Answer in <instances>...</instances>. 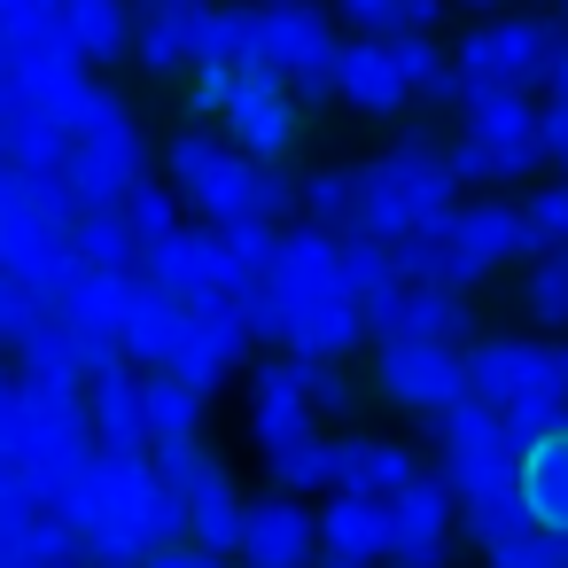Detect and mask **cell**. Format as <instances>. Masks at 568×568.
I'll use <instances>...</instances> for the list:
<instances>
[{
  "instance_id": "44dd1931",
  "label": "cell",
  "mask_w": 568,
  "mask_h": 568,
  "mask_svg": "<svg viewBox=\"0 0 568 568\" xmlns=\"http://www.w3.org/2000/svg\"><path fill=\"white\" fill-rule=\"evenodd\" d=\"M149 374L156 366H133V358H110L87 374V405H94L102 444H149Z\"/></svg>"
},
{
  "instance_id": "52a82bcc",
  "label": "cell",
  "mask_w": 568,
  "mask_h": 568,
  "mask_svg": "<svg viewBox=\"0 0 568 568\" xmlns=\"http://www.w3.org/2000/svg\"><path fill=\"white\" fill-rule=\"evenodd\" d=\"M250 436H257V459L281 490H327V420L304 389H257L250 397Z\"/></svg>"
},
{
  "instance_id": "5bb4252c",
  "label": "cell",
  "mask_w": 568,
  "mask_h": 568,
  "mask_svg": "<svg viewBox=\"0 0 568 568\" xmlns=\"http://www.w3.org/2000/svg\"><path fill=\"white\" fill-rule=\"evenodd\" d=\"M219 125L234 133V149H242V156H257V164H288V149L304 141V102H296V87H281V79L250 71V79H242V94H234V110H226Z\"/></svg>"
},
{
  "instance_id": "1f68e13d",
  "label": "cell",
  "mask_w": 568,
  "mask_h": 568,
  "mask_svg": "<svg viewBox=\"0 0 568 568\" xmlns=\"http://www.w3.org/2000/svg\"><path fill=\"white\" fill-rule=\"evenodd\" d=\"M71 250H79V265H94V273H141V234L125 226V211H87L79 226H71Z\"/></svg>"
},
{
  "instance_id": "ac0fdd59",
  "label": "cell",
  "mask_w": 568,
  "mask_h": 568,
  "mask_svg": "<svg viewBox=\"0 0 568 568\" xmlns=\"http://www.w3.org/2000/svg\"><path fill=\"white\" fill-rule=\"evenodd\" d=\"M335 79H343V110H358V118H397L413 102V79L397 63V40H374V32H351L343 40Z\"/></svg>"
},
{
  "instance_id": "f546056e",
  "label": "cell",
  "mask_w": 568,
  "mask_h": 568,
  "mask_svg": "<svg viewBox=\"0 0 568 568\" xmlns=\"http://www.w3.org/2000/svg\"><path fill=\"white\" fill-rule=\"evenodd\" d=\"M358 195H366V164H320L296 180V211L312 226H335V234L358 226Z\"/></svg>"
},
{
  "instance_id": "d590c367",
  "label": "cell",
  "mask_w": 568,
  "mask_h": 568,
  "mask_svg": "<svg viewBox=\"0 0 568 568\" xmlns=\"http://www.w3.org/2000/svg\"><path fill=\"white\" fill-rule=\"evenodd\" d=\"M141 71L149 79H180L187 71V32H180V0H149V17H141V40H133Z\"/></svg>"
},
{
  "instance_id": "484cf974",
  "label": "cell",
  "mask_w": 568,
  "mask_h": 568,
  "mask_svg": "<svg viewBox=\"0 0 568 568\" xmlns=\"http://www.w3.org/2000/svg\"><path fill=\"white\" fill-rule=\"evenodd\" d=\"M9 366H17L32 389H87V343L63 327V312H48V320L9 351Z\"/></svg>"
},
{
  "instance_id": "e0dca14e",
  "label": "cell",
  "mask_w": 568,
  "mask_h": 568,
  "mask_svg": "<svg viewBox=\"0 0 568 568\" xmlns=\"http://www.w3.org/2000/svg\"><path fill=\"white\" fill-rule=\"evenodd\" d=\"M242 164H250V156L234 149V133H226V125H180V133L164 141V172H172V187L187 195V211H195V219L226 195V180H234Z\"/></svg>"
},
{
  "instance_id": "681fc988",
  "label": "cell",
  "mask_w": 568,
  "mask_h": 568,
  "mask_svg": "<svg viewBox=\"0 0 568 568\" xmlns=\"http://www.w3.org/2000/svg\"><path fill=\"white\" fill-rule=\"evenodd\" d=\"M560 17H568V0H560Z\"/></svg>"
},
{
  "instance_id": "e575fe53",
  "label": "cell",
  "mask_w": 568,
  "mask_h": 568,
  "mask_svg": "<svg viewBox=\"0 0 568 568\" xmlns=\"http://www.w3.org/2000/svg\"><path fill=\"white\" fill-rule=\"evenodd\" d=\"M537 529V506H529V490L521 483H506V490H490V498H467V537L490 552V545H514V537H529Z\"/></svg>"
},
{
  "instance_id": "9c48e42d",
  "label": "cell",
  "mask_w": 568,
  "mask_h": 568,
  "mask_svg": "<svg viewBox=\"0 0 568 568\" xmlns=\"http://www.w3.org/2000/svg\"><path fill=\"white\" fill-rule=\"evenodd\" d=\"M257 351V335H250V312H242V296H211V304H195L187 320H180V343H172V374H187V382H203L211 397L242 374V358Z\"/></svg>"
},
{
  "instance_id": "6da1fadb",
  "label": "cell",
  "mask_w": 568,
  "mask_h": 568,
  "mask_svg": "<svg viewBox=\"0 0 568 568\" xmlns=\"http://www.w3.org/2000/svg\"><path fill=\"white\" fill-rule=\"evenodd\" d=\"M405 281H444V288H475L514 257H537V234L521 219V203L498 195H467L459 211H444L436 226H413L405 242H389Z\"/></svg>"
},
{
  "instance_id": "ee69618b",
  "label": "cell",
  "mask_w": 568,
  "mask_h": 568,
  "mask_svg": "<svg viewBox=\"0 0 568 568\" xmlns=\"http://www.w3.org/2000/svg\"><path fill=\"white\" fill-rule=\"evenodd\" d=\"M118 125H133V102H125L118 87H94V102H87V125H79V133H118Z\"/></svg>"
},
{
  "instance_id": "9a60e30c",
  "label": "cell",
  "mask_w": 568,
  "mask_h": 568,
  "mask_svg": "<svg viewBox=\"0 0 568 568\" xmlns=\"http://www.w3.org/2000/svg\"><path fill=\"white\" fill-rule=\"evenodd\" d=\"M133 281H141V273H94V265H79V273H71V288L55 296L63 327L87 343V374H94V366H110V358H125V351H118V320H125Z\"/></svg>"
},
{
  "instance_id": "d4e9b609",
  "label": "cell",
  "mask_w": 568,
  "mask_h": 568,
  "mask_svg": "<svg viewBox=\"0 0 568 568\" xmlns=\"http://www.w3.org/2000/svg\"><path fill=\"white\" fill-rule=\"evenodd\" d=\"M180 320H187V304L180 296H164L149 273L133 281V296H125V320H118V351L133 358V366H164L172 358V343H180Z\"/></svg>"
},
{
  "instance_id": "7bdbcfd3",
  "label": "cell",
  "mask_w": 568,
  "mask_h": 568,
  "mask_svg": "<svg viewBox=\"0 0 568 568\" xmlns=\"http://www.w3.org/2000/svg\"><path fill=\"white\" fill-rule=\"evenodd\" d=\"M242 79H250V71H195L187 110H195V118H226V110H234V94H242Z\"/></svg>"
},
{
  "instance_id": "d6a6232c",
  "label": "cell",
  "mask_w": 568,
  "mask_h": 568,
  "mask_svg": "<svg viewBox=\"0 0 568 568\" xmlns=\"http://www.w3.org/2000/svg\"><path fill=\"white\" fill-rule=\"evenodd\" d=\"M219 242H226V288H234V296H250V288H265V281H273L288 226H219Z\"/></svg>"
},
{
  "instance_id": "cb8c5ba5",
  "label": "cell",
  "mask_w": 568,
  "mask_h": 568,
  "mask_svg": "<svg viewBox=\"0 0 568 568\" xmlns=\"http://www.w3.org/2000/svg\"><path fill=\"white\" fill-rule=\"evenodd\" d=\"M288 211H296V180H288L281 164H257V156H250L203 219H211V226H281Z\"/></svg>"
},
{
  "instance_id": "836d02e7",
  "label": "cell",
  "mask_w": 568,
  "mask_h": 568,
  "mask_svg": "<svg viewBox=\"0 0 568 568\" xmlns=\"http://www.w3.org/2000/svg\"><path fill=\"white\" fill-rule=\"evenodd\" d=\"M71 24L87 40L94 63H118L133 40H141V17H133V0H71Z\"/></svg>"
},
{
  "instance_id": "7c38bea8",
  "label": "cell",
  "mask_w": 568,
  "mask_h": 568,
  "mask_svg": "<svg viewBox=\"0 0 568 568\" xmlns=\"http://www.w3.org/2000/svg\"><path fill=\"white\" fill-rule=\"evenodd\" d=\"M141 273H149L164 296H180L187 312H195V304H211V296H234V288H226V242H219V226H211V219H195V226L180 219L164 242H149Z\"/></svg>"
},
{
  "instance_id": "f1b7e54d",
  "label": "cell",
  "mask_w": 568,
  "mask_h": 568,
  "mask_svg": "<svg viewBox=\"0 0 568 568\" xmlns=\"http://www.w3.org/2000/svg\"><path fill=\"white\" fill-rule=\"evenodd\" d=\"M203 413H211V389H203V382H187V374H172V366L149 374V444H187V436H203Z\"/></svg>"
},
{
  "instance_id": "c3c4849f",
  "label": "cell",
  "mask_w": 568,
  "mask_h": 568,
  "mask_svg": "<svg viewBox=\"0 0 568 568\" xmlns=\"http://www.w3.org/2000/svg\"><path fill=\"white\" fill-rule=\"evenodd\" d=\"M312 568H374V560H335V552H320Z\"/></svg>"
},
{
  "instance_id": "5b68a950",
  "label": "cell",
  "mask_w": 568,
  "mask_h": 568,
  "mask_svg": "<svg viewBox=\"0 0 568 568\" xmlns=\"http://www.w3.org/2000/svg\"><path fill=\"white\" fill-rule=\"evenodd\" d=\"M436 475H444L459 498H490V490L521 483V436L506 428L498 405L459 397V405L436 420Z\"/></svg>"
},
{
  "instance_id": "7dc6e473",
  "label": "cell",
  "mask_w": 568,
  "mask_h": 568,
  "mask_svg": "<svg viewBox=\"0 0 568 568\" xmlns=\"http://www.w3.org/2000/svg\"><path fill=\"white\" fill-rule=\"evenodd\" d=\"M552 374H560V389H568V343H552Z\"/></svg>"
},
{
  "instance_id": "ba28073f",
  "label": "cell",
  "mask_w": 568,
  "mask_h": 568,
  "mask_svg": "<svg viewBox=\"0 0 568 568\" xmlns=\"http://www.w3.org/2000/svg\"><path fill=\"white\" fill-rule=\"evenodd\" d=\"M467 529V498L428 467L389 498V568H452V537Z\"/></svg>"
},
{
  "instance_id": "ffe728a7",
  "label": "cell",
  "mask_w": 568,
  "mask_h": 568,
  "mask_svg": "<svg viewBox=\"0 0 568 568\" xmlns=\"http://www.w3.org/2000/svg\"><path fill=\"white\" fill-rule=\"evenodd\" d=\"M537 382H552V343H537V335H483L467 351V389L483 405H498V413Z\"/></svg>"
},
{
  "instance_id": "7a4b0ae2",
  "label": "cell",
  "mask_w": 568,
  "mask_h": 568,
  "mask_svg": "<svg viewBox=\"0 0 568 568\" xmlns=\"http://www.w3.org/2000/svg\"><path fill=\"white\" fill-rule=\"evenodd\" d=\"M459 164L452 149H436L420 125H405L374 164H366V195H358V226L351 234H374V242H405L413 226H436L444 211H459Z\"/></svg>"
},
{
  "instance_id": "8fae6325",
  "label": "cell",
  "mask_w": 568,
  "mask_h": 568,
  "mask_svg": "<svg viewBox=\"0 0 568 568\" xmlns=\"http://www.w3.org/2000/svg\"><path fill=\"white\" fill-rule=\"evenodd\" d=\"M343 40H335V17L320 0H257V71L296 87L312 63H335Z\"/></svg>"
},
{
  "instance_id": "2e32d148",
  "label": "cell",
  "mask_w": 568,
  "mask_h": 568,
  "mask_svg": "<svg viewBox=\"0 0 568 568\" xmlns=\"http://www.w3.org/2000/svg\"><path fill=\"white\" fill-rule=\"evenodd\" d=\"M71 180H79L87 211H118V203L149 180V141H141V125L79 133V149H71Z\"/></svg>"
},
{
  "instance_id": "30bf717a",
  "label": "cell",
  "mask_w": 568,
  "mask_h": 568,
  "mask_svg": "<svg viewBox=\"0 0 568 568\" xmlns=\"http://www.w3.org/2000/svg\"><path fill=\"white\" fill-rule=\"evenodd\" d=\"M79 273V250H71V226L63 219H40V211H9L0 219V288H24L40 304H55Z\"/></svg>"
},
{
  "instance_id": "f35d334b",
  "label": "cell",
  "mask_w": 568,
  "mask_h": 568,
  "mask_svg": "<svg viewBox=\"0 0 568 568\" xmlns=\"http://www.w3.org/2000/svg\"><path fill=\"white\" fill-rule=\"evenodd\" d=\"M506 428L521 436V452H529L537 436L568 428V389H560V374H552V382H537V389H521V397L506 405Z\"/></svg>"
},
{
  "instance_id": "7402d4cb",
  "label": "cell",
  "mask_w": 568,
  "mask_h": 568,
  "mask_svg": "<svg viewBox=\"0 0 568 568\" xmlns=\"http://www.w3.org/2000/svg\"><path fill=\"white\" fill-rule=\"evenodd\" d=\"M320 545L335 560H389V498H374V490H327Z\"/></svg>"
},
{
  "instance_id": "60d3db41",
  "label": "cell",
  "mask_w": 568,
  "mask_h": 568,
  "mask_svg": "<svg viewBox=\"0 0 568 568\" xmlns=\"http://www.w3.org/2000/svg\"><path fill=\"white\" fill-rule=\"evenodd\" d=\"M312 405H320V420H351V413H358L351 358H312Z\"/></svg>"
},
{
  "instance_id": "3957f363",
  "label": "cell",
  "mask_w": 568,
  "mask_h": 568,
  "mask_svg": "<svg viewBox=\"0 0 568 568\" xmlns=\"http://www.w3.org/2000/svg\"><path fill=\"white\" fill-rule=\"evenodd\" d=\"M452 164L467 187H521L545 172V102L514 87H475L459 110Z\"/></svg>"
},
{
  "instance_id": "4fadbf2b",
  "label": "cell",
  "mask_w": 568,
  "mask_h": 568,
  "mask_svg": "<svg viewBox=\"0 0 568 568\" xmlns=\"http://www.w3.org/2000/svg\"><path fill=\"white\" fill-rule=\"evenodd\" d=\"M327 545H320V506H304V490H281L273 498H250L242 514V568H312Z\"/></svg>"
},
{
  "instance_id": "8d00e7d4",
  "label": "cell",
  "mask_w": 568,
  "mask_h": 568,
  "mask_svg": "<svg viewBox=\"0 0 568 568\" xmlns=\"http://www.w3.org/2000/svg\"><path fill=\"white\" fill-rule=\"evenodd\" d=\"M521 304L537 327H568V250H537L521 273Z\"/></svg>"
},
{
  "instance_id": "74e56055",
  "label": "cell",
  "mask_w": 568,
  "mask_h": 568,
  "mask_svg": "<svg viewBox=\"0 0 568 568\" xmlns=\"http://www.w3.org/2000/svg\"><path fill=\"white\" fill-rule=\"evenodd\" d=\"M180 203H187V195H180L172 180H141V187H133L118 211H125V226L141 234V250H149V242H164V234L180 226Z\"/></svg>"
},
{
  "instance_id": "d6986e66",
  "label": "cell",
  "mask_w": 568,
  "mask_h": 568,
  "mask_svg": "<svg viewBox=\"0 0 568 568\" xmlns=\"http://www.w3.org/2000/svg\"><path fill=\"white\" fill-rule=\"evenodd\" d=\"M428 475V459L413 444H389V436H335L327 444V490H374V498H397Z\"/></svg>"
},
{
  "instance_id": "f6af8a7d",
  "label": "cell",
  "mask_w": 568,
  "mask_h": 568,
  "mask_svg": "<svg viewBox=\"0 0 568 568\" xmlns=\"http://www.w3.org/2000/svg\"><path fill=\"white\" fill-rule=\"evenodd\" d=\"M149 568H234V552H211V545H195V537H180V545H164Z\"/></svg>"
},
{
  "instance_id": "bcb514c9",
  "label": "cell",
  "mask_w": 568,
  "mask_h": 568,
  "mask_svg": "<svg viewBox=\"0 0 568 568\" xmlns=\"http://www.w3.org/2000/svg\"><path fill=\"white\" fill-rule=\"evenodd\" d=\"M452 9H475V17H498V9H506V0H452Z\"/></svg>"
},
{
  "instance_id": "4316f807",
  "label": "cell",
  "mask_w": 568,
  "mask_h": 568,
  "mask_svg": "<svg viewBox=\"0 0 568 568\" xmlns=\"http://www.w3.org/2000/svg\"><path fill=\"white\" fill-rule=\"evenodd\" d=\"M452 17V0H335V24L351 32H374V40H436Z\"/></svg>"
},
{
  "instance_id": "8992f818",
  "label": "cell",
  "mask_w": 568,
  "mask_h": 568,
  "mask_svg": "<svg viewBox=\"0 0 568 568\" xmlns=\"http://www.w3.org/2000/svg\"><path fill=\"white\" fill-rule=\"evenodd\" d=\"M374 389H382V405H397V413H413V420H444L459 397H475V389H467V351L428 343V335H413V327L374 343Z\"/></svg>"
},
{
  "instance_id": "603a6c76",
  "label": "cell",
  "mask_w": 568,
  "mask_h": 568,
  "mask_svg": "<svg viewBox=\"0 0 568 568\" xmlns=\"http://www.w3.org/2000/svg\"><path fill=\"white\" fill-rule=\"evenodd\" d=\"M0 211H40V219H63V226H79V219H87V195H79L71 164L0 156Z\"/></svg>"
},
{
  "instance_id": "b9f144b4",
  "label": "cell",
  "mask_w": 568,
  "mask_h": 568,
  "mask_svg": "<svg viewBox=\"0 0 568 568\" xmlns=\"http://www.w3.org/2000/svg\"><path fill=\"white\" fill-rule=\"evenodd\" d=\"M483 560H490V568H568V537L529 529V537H514V545H490Z\"/></svg>"
},
{
  "instance_id": "4dcf8cb0",
  "label": "cell",
  "mask_w": 568,
  "mask_h": 568,
  "mask_svg": "<svg viewBox=\"0 0 568 568\" xmlns=\"http://www.w3.org/2000/svg\"><path fill=\"white\" fill-rule=\"evenodd\" d=\"M405 327L428 335V343H452V351H475L483 343V320H475L467 288H444V281H413V320Z\"/></svg>"
},
{
  "instance_id": "83f0119b",
  "label": "cell",
  "mask_w": 568,
  "mask_h": 568,
  "mask_svg": "<svg viewBox=\"0 0 568 568\" xmlns=\"http://www.w3.org/2000/svg\"><path fill=\"white\" fill-rule=\"evenodd\" d=\"M521 490L537 506V529L568 537V428H552V436H537L521 452Z\"/></svg>"
},
{
  "instance_id": "277c9868",
  "label": "cell",
  "mask_w": 568,
  "mask_h": 568,
  "mask_svg": "<svg viewBox=\"0 0 568 568\" xmlns=\"http://www.w3.org/2000/svg\"><path fill=\"white\" fill-rule=\"evenodd\" d=\"M568 40V17H537V9H498V17H475L459 32V71L467 87H514V94H545V71Z\"/></svg>"
},
{
  "instance_id": "ab89813d",
  "label": "cell",
  "mask_w": 568,
  "mask_h": 568,
  "mask_svg": "<svg viewBox=\"0 0 568 568\" xmlns=\"http://www.w3.org/2000/svg\"><path fill=\"white\" fill-rule=\"evenodd\" d=\"M521 219H529L537 250H568V172L545 180V187H529V195H521Z\"/></svg>"
}]
</instances>
